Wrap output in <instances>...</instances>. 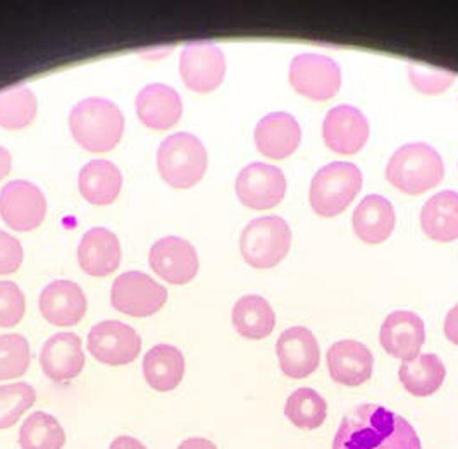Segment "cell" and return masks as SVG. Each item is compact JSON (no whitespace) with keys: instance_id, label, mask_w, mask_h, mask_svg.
<instances>
[{"instance_id":"obj_7","label":"cell","mask_w":458,"mask_h":449,"mask_svg":"<svg viewBox=\"0 0 458 449\" xmlns=\"http://www.w3.org/2000/svg\"><path fill=\"white\" fill-rule=\"evenodd\" d=\"M167 301V290L141 270H128L115 277L111 303L117 312L135 318L157 314Z\"/></svg>"},{"instance_id":"obj_40","label":"cell","mask_w":458,"mask_h":449,"mask_svg":"<svg viewBox=\"0 0 458 449\" xmlns=\"http://www.w3.org/2000/svg\"><path fill=\"white\" fill-rule=\"evenodd\" d=\"M11 165H13L11 152L5 147L0 145V181L4 180L11 173Z\"/></svg>"},{"instance_id":"obj_39","label":"cell","mask_w":458,"mask_h":449,"mask_svg":"<svg viewBox=\"0 0 458 449\" xmlns=\"http://www.w3.org/2000/svg\"><path fill=\"white\" fill-rule=\"evenodd\" d=\"M178 449H217V446L204 437H191L183 441Z\"/></svg>"},{"instance_id":"obj_23","label":"cell","mask_w":458,"mask_h":449,"mask_svg":"<svg viewBox=\"0 0 458 449\" xmlns=\"http://www.w3.org/2000/svg\"><path fill=\"white\" fill-rule=\"evenodd\" d=\"M353 231L369 245L386 241L394 229L396 216L388 199L383 195H367L353 210Z\"/></svg>"},{"instance_id":"obj_12","label":"cell","mask_w":458,"mask_h":449,"mask_svg":"<svg viewBox=\"0 0 458 449\" xmlns=\"http://www.w3.org/2000/svg\"><path fill=\"white\" fill-rule=\"evenodd\" d=\"M234 188L243 205L255 210H266L284 199L286 178L273 164L252 162L240 171Z\"/></svg>"},{"instance_id":"obj_1","label":"cell","mask_w":458,"mask_h":449,"mask_svg":"<svg viewBox=\"0 0 458 449\" xmlns=\"http://www.w3.org/2000/svg\"><path fill=\"white\" fill-rule=\"evenodd\" d=\"M333 449H422L420 439L402 415L381 404L353 406L338 427Z\"/></svg>"},{"instance_id":"obj_35","label":"cell","mask_w":458,"mask_h":449,"mask_svg":"<svg viewBox=\"0 0 458 449\" xmlns=\"http://www.w3.org/2000/svg\"><path fill=\"white\" fill-rule=\"evenodd\" d=\"M26 298L13 281H0V327H14L23 320Z\"/></svg>"},{"instance_id":"obj_25","label":"cell","mask_w":458,"mask_h":449,"mask_svg":"<svg viewBox=\"0 0 458 449\" xmlns=\"http://www.w3.org/2000/svg\"><path fill=\"white\" fill-rule=\"evenodd\" d=\"M141 367L147 384L159 393L173 391L183 381V353L173 344H157L150 348Z\"/></svg>"},{"instance_id":"obj_11","label":"cell","mask_w":458,"mask_h":449,"mask_svg":"<svg viewBox=\"0 0 458 449\" xmlns=\"http://www.w3.org/2000/svg\"><path fill=\"white\" fill-rule=\"evenodd\" d=\"M180 72L186 89L197 93H208L223 83L226 74V57L223 50L212 42H190L182 50Z\"/></svg>"},{"instance_id":"obj_32","label":"cell","mask_w":458,"mask_h":449,"mask_svg":"<svg viewBox=\"0 0 458 449\" xmlns=\"http://www.w3.org/2000/svg\"><path fill=\"white\" fill-rule=\"evenodd\" d=\"M37 402V391L28 382L0 385V430L11 428Z\"/></svg>"},{"instance_id":"obj_31","label":"cell","mask_w":458,"mask_h":449,"mask_svg":"<svg viewBox=\"0 0 458 449\" xmlns=\"http://www.w3.org/2000/svg\"><path fill=\"white\" fill-rule=\"evenodd\" d=\"M284 415L298 428L314 430L326 422L327 403L318 391L310 387H300L288 396Z\"/></svg>"},{"instance_id":"obj_24","label":"cell","mask_w":458,"mask_h":449,"mask_svg":"<svg viewBox=\"0 0 458 449\" xmlns=\"http://www.w3.org/2000/svg\"><path fill=\"white\" fill-rule=\"evenodd\" d=\"M78 188L87 202L92 205H109L121 193L123 174L114 162L95 158L87 162L80 171Z\"/></svg>"},{"instance_id":"obj_14","label":"cell","mask_w":458,"mask_h":449,"mask_svg":"<svg viewBox=\"0 0 458 449\" xmlns=\"http://www.w3.org/2000/svg\"><path fill=\"white\" fill-rule=\"evenodd\" d=\"M279 367L292 379H305L314 374L321 361V348L314 333L303 326L286 329L276 343Z\"/></svg>"},{"instance_id":"obj_17","label":"cell","mask_w":458,"mask_h":449,"mask_svg":"<svg viewBox=\"0 0 458 449\" xmlns=\"http://www.w3.org/2000/svg\"><path fill=\"white\" fill-rule=\"evenodd\" d=\"M379 341L391 357L409 361L420 355V348L426 341L424 320L411 310L391 312L379 331Z\"/></svg>"},{"instance_id":"obj_18","label":"cell","mask_w":458,"mask_h":449,"mask_svg":"<svg viewBox=\"0 0 458 449\" xmlns=\"http://www.w3.org/2000/svg\"><path fill=\"white\" fill-rule=\"evenodd\" d=\"M40 365L44 374L52 381L76 379L85 369L81 337L74 333H59L48 337L40 352Z\"/></svg>"},{"instance_id":"obj_4","label":"cell","mask_w":458,"mask_h":449,"mask_svg":"<svg viewBox=\"0 0 458 449\" xmlns=\"http://www.w3.org/2000/svg\"><path fill=\"white\" fill-rule=\"evenodd\" d=\"M206 145L191 133L180 131L164 138L157 150V169L162 180L173 188L186 190L206 176Z\"/></svg>"},{"instance_id":"obj_37","label":"cell","mask_w":458,"mask_h":449,"mask_svg":"<svg viewBox=\"0 0 458 449\" xmlns=\"http://www.w3.org/2000/svg\"><path fill=\"white\" fill-rule=\"evenodd\" d=\"M443 329H445L446 339L458 346V303L445 317Z\"/></svg>"},{"instance_id":"obj_34","label":"cell","mask_w":458,"mask_h":449,"mask_svg":"<svg viewBox=\"0 0 458 449\" xmlns=\"http://www.w3.org/2000/svg\"><path fill=\"white\" fill-rule=\"evenodd\" d=\"M409 80L415 90L426 95H437L454 85L457 74L448 69L436 68L412 61L409 63Z\"/></svg>"},{"instance_id":"obj_38","label":"cell","mask_w":458,"mask_h":449,"mask_svg":"<svg viewBox=\"0 0 458 449\" xmlns=\"http://www.w3.org/2000/svg\"><path fill=\"white\" fill-rule=\"evenodd\" d=\"M109 449H147L141 441L131 436H119L111 443Z\"/></svg>"},{"instance_id":"obj_28","label":"cell","mask_w":458,"mask_h":449,"mask_svg":"<svg viewBox=\"0 0 458 449\" xmlns=\"http://www.w3.org/2000/svg\"><path fill=\"white\" fill-rule=\"evenodd\" d=\"M398 377L403 387L417 398L435 394L446 377V367L435 353H420L409 361H402Z\"/></svg>"},{"instance_id":"obj_29","label":"cell","mask_w":458,"mask_h":449,"mask_svg":"<svg viewBox=\"0 0 458 449\" xmlns=\"http://www.w3.org/2000/svg\"><path fill=\"white\" fill-rule=\"evenodd\" d=\"M38 111V100L26 85H14L0 90V126L5 130H23L30 126Z\"/></svg>"},{"instance_id":"obj_2","label":"cell","mask_w":458,"mask_h":449,"mask_svg":"<svg viewBox=\"0 0 458 449\" xmlns=\"http://www.w3.org/2000/svg\"><path fill=\"white\" fill-rule=\"evenodd\" d=\"M69 128L81 148L93 154L111 152L124 133V115L114 102L90 97L69 114Z\"/></svg>"},{"instance_id":"obj_6","label":"cell","mask_w":458,"mask_h":449,"mask_svg":"<svg viewBox=\"0 0 458 449\" xmlns=\"http://www.w3.org/2000/svg\"><path fill=\"white\" fill-rule=\"evenodd\" d=\"M292 247L290 224L279 216L257 217L245 225L240 236V250L249 266L271 269L277 266Z\"/></svg>"},{"instance_id":"obj_27","label":"cell","mask_w":458,"mask_h":449,"mask_svg":"<svg viewBox=\"0 0 458 449\" xmlns=\"http://www.w3.org/2000/svg\"><path fill=\"white\" fill-rule=\"evenodd\" d=\"M231 320L240 336L264 339L275 331L276 314L264 296L245 294L234 303Z\"/></svg>"},{"instance_id":"obj_16","label":"cell","mask_w":458,"mask_h":449,"mask_svg":"<svg viewBox=\"0 0 458 449\" xmlns=\"http://www.w3.org/2000/svg\"><path fill=\"white\" fill-rule=\"evenodd\" d=\"M38 309L47 322L57 327H71L80 324L87 314V294L74 281L57 279L40 292Z\"/></svg>"},{"instance_id":"obj_22","label":"cell","mask_w":458,"mask_h":449,"mask_svg":"<svg viewBox=\"0 0 458 449\" xmlns=\"http://www.w3.org/2000/svg\"><path fill=\"white\" fill-rule=\"evenodd\" d=\"M80 267L93 277H106L121 264L119 238L107 227L89 229L78 245Z\"/></svg>"},{"instance_id":"obj_36","label":"cell","mask_w":458,"mask_h":449,"mask_svg":"<svg viewBox=\"0 0 458 449\" xmlns=\"http://www.w3.org/2000/svg\"><path fill=\"white\" fill-rule=\"evenodd\" d=\"M23 245L18 238L0 229V275L13 274L23 264Z\"/></svg>"},{"instance_id":"obj_3","label":"cell","mask_w":458,"mask_h":449,"mask_svg":"<svg viewBox=\"0 0 458 449\" xmlns=\"http://www.w3.org/2000/svg\"><path fill=\"white\" fill-rule=\"evenodd\" d=\"M445 178V164L435 147L417 141L400 147L386 165V180L407 195H420Z\"/></svg>"},{"instance_id":"obj_10","label":"cell","mask_w":458,"mask_h":449,"mask_svg":"<svg viewBox=\"0 0 458 449\" xmlns=\"http://www.w3.org/2000/svg\"><path fill=\"white\" fill-rule=\"evenodd\" d=\"M89 352L95 360L109 367L133 363L141 352V337L131 326L119 320L95 324L87 339Z\"/></svg>"},{"instance_id":"obj_21","label":"cell","mask_w":458,"mask_h":449,"mask_svg":"<svg viewBox=\"0 0 458 449\" xmlns=\"http://www.w3.org/2000/svg\"><path fill=\"white\" fill-rule=\"evenodd\" d=\"M253 138L262 156L284 158L297 150L301 140V128L292 114L277 111L264 115L257 123Z\"/></svg>"},{"instance_id":"obj_19","label":"cell","mask_w":458,"mask_h":449,"mask_svg":"<svg viewBox=\"0 0 458 449\" xmlns=\"http://www.w3.org/2000/svg\"><path fill=\"white\" fill-rule=\"evenodd\" d=\"M326 360L331 379L348 387L369 381L374 370L372 352L355 339H344L331 344Z\"/></svg>"},{"instance_id":"obj_26","label":"cell","mask_w":458,"mask_h":449,"mask_svg":"<svg viewBox=\"0 0 458 449\" xmlns=\"http://www.w3.org/2000/svg\"><path fill=\"white\" fill-rule=\"evenodd\" d=\"M420 225L436 241L458 240V191L443 190L424 203Z\"/></svg>"},{"instance_id":"obj_30","label":"cell","mask_w":458,"mask_h":449,"mask_svg":"<svg viewBox=\"0 0 458 449\" xmlns=\"http://www.w3.org/2000/svg\"><path fill=\"white\" fill-rule=\"evenodd\" d=\"M64 445V428L54 415L47 411L31 413L20 428L21 449H63Z\"/></svg>"},{"instance_id":"obj_13","label":"cell","mask_w":458,"mask_h":449,"mask_svg":"<svg viewBox=\"0 0 458 449\" xmlns=\"http://www.w3.org/2000/svg\"><path fill=\"white\" fill-rule=\"evenodd\" d=\"M152 270L171 284H186L195 279L200 262L195 247L180 236L157 240L148 253Z\"/></svg>"},{"instance_id":"obj_9","label":"cell","mask_w":458,"mask_h":449,"mask_svg":"<svg viewBox=\"0 0 458 449\" xmlns=\"http://www.w3.org/2000/svg\"><path fill=\"white\" fill-rule=\"evenodd\" d=\"M47 199L30 181H9L0 190V217L14 231H33L44 223Z\"/></svg>"},{"instance_id":"obj_5","label":"cell","mask_w":458,"mask_h":449,"mask_svg":"<svg viewBox=\"0 0 458 449\" xmlns=\"http://www.w3.org/2000/svg\"><path fill=\"white\" fill-rule=\"evenodd\" d=\"M364 184L362 171L344 160H335L314 174L310 182L309 200L316 214L335 217L353 202Z\"/></svg>"},{"instance_id":"obj_8","label":"cell","mask_w":458,"mask_h":449,"mask_svg":"<svg viewBox=\"0 0 458 449\" xmlns=\"http://www.w3.org/2000/svg\"><path fill=\"white\" fill-rule=\"evenodd\" d=\"M290 83L310 100H329L342 87V69L327 55L300 54L290 64Z\"/></svg>"},{"instance_id":"obj_33","label":"cell","mask_w":458,"mask_h":449,"mask_svg":"<svg viewBox=\"0 0 458 449\" xmlns=\"http://www.w3.org/2000/svg\"><path fill=\"white\" fill-rule=\"evenodd\" d=\"M31 350L21 335L0 336V381L20 379L30 369Z\"/></svg>"},{"instance_id":"obj_20","label":"cell","mask_w":458,"mask_h":449,"mask_svg":"<svg viewBox=\"0 0 458 449\" xmlns=\"http://www.w3.org/2000/svg\"><path fill=\"white\" fill-rule=\"evenodd\" d=\"M138 119L152 130H169L178 124L183 114V102L180 93L173 87L152 83L138 93L137 102Z\"/></svg>"},{"instance_id":"obj_15","label":"cell","mask_w":458,"mask_h":449,"mask_svg":"<svg viewBox=\"0 0 458 449\" xmlns=\"http://www.w3.org/2000/svg\"><path fill=\"white\" fill-rule=\"evenodd\" d=\"M367 117L353 106L342 104L326 114L322 123L324 143L336 154L352 156L362 150L369 138Z\"/></svg>"}]
</instances>
